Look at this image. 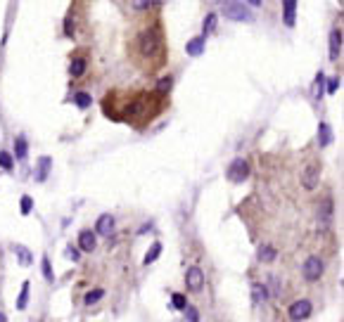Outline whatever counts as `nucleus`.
<instances>
[{
    "label": "nucleus",
    "instance_id": "72a5a7b5",
    "mask_svg": "<svg viewBox=\"0 0 344 322\" xmlns=\"http://www.w3.org/2000/svg\"><path fill=\"white\" fill-rule=\"evenodd\" d=\"M17 254H19V258H21V263H24V266L31 260V256H29V251L24 247H17Z\"/></svg>",
    "mask_w": 344,
    "mask_h": 322
},
{
    "label": "nucleus",
    "instance_id": "6ab92c4d",
    "mask_svg": "<svg viewBox=\"0 0 344 322\" xmlns=\"http://www.w3.org/2000/svg\"><path fill=\"white\" fill-rule=\"evenodd\" d=\"M74 104L78 107V109H88L90 104H93V97H90L88 93H76V95H74Z\"/></svg>",
    "mask_w": 344,
    "mask_h": 322
},
{
    "label": "nucleus",
    "instance_id": "2f4dec72",
    "mask_svg": "<svg viewBox=\"0 0 344 322\" xmlns=\"http://www.w3.org/2000/svg\"><path fill=\"white\" fill-rule=\"evenodd\" d=\"M152 3H154V0H131L133 10H147V7H150Z\"/></svg>",
    "mask_w": 344,
    "mask_h": 322
},
{
    "label": "nucleus",
    "instance_id": "c85d7f7f",
    "mask_svg": "<svg viewBox=\"0 0 344 322\" xmlns=\"http://www.w3.org/2000/svg\"><path fill=\"white\" fill-rule=\"evenodd\" d=\"M0 168H5V171L12 168V157H10V152H0Z\"/></svg>",
    "mask_w": 344,
    "mask_h": 322
},
{
    "label": "nucleus",
    "instance_id": "39448f33",
    "mask_svg": "<svg viewBox=\"0 0 344 322\" xmlns=\"http://www.w3.org/2000/svg\"><path fill=\"white\" fill-rule=\"evenodd\" d=\"M228 180L230 183H245V180L249 178V164L245 161V159H235L233 164L228 166Z\"/></svg>",
    "mask_w": 344,
    "mask_h": 322
},
{
    "label": "nucleus",
    "instance_id": "c9c22d12",
    "mask_svg": "<svg viewBox=\"0 0 344 322\" xmlns=\"http://www.w3.org/2000/svg\"><path fill=\"white\" fill-rule=\"evenodd\" d=\"M67 256H69V258H74V260H78V249H74V247H71V249L67 251Z\"/></svg>",
    "mask_w": 344,
    "mask_h": 322
},
{
    "label": "nucleus",
    "instance_id": "412c9836",
    "mask_svg": "<svg viewBox=\"0 0 344 322\" xmlns=\"http://www.w3.org/2000/svg\"><path fill=\"white\" fill-rule=\"evenodd\" d=\"M29 287H31L29 282H24V284H21L19 299H17V308H19V310H24V308H27V301H29Z\"/></svg>",
    "mask_w": 344,
    "mask_h": 322
},
{
    "label": "nucleus",
    "instance_id": "a211bd4d",
    "mask_svg": "<svg viewBox=\"0 0 344 322\" xmlns=\"http://www.w3.org/2000/svg\"><path fill=\"white\" fill-rule=\"evenodd\" d=\"M159 254H162V244H159V242H154V244L150 247V251L145 254L143 263H145V266H150V263H154V260L159 258Z\"/></svg>",
    "mask_w": 344,
    "mask_h": 322
},
{
    "label": "nucleus",
    "instance_id": "e433bc0d",
    "mask_svg": "<svg viewBox=\"0 0 344 322\" xmlns=\"http://www.w3.org/2000/svg\"><path fill=\"white\" fill-rule=\"evenodd\" d=\"M245 3H249L252 7H259V5H261V0H245Z\"/></svg>",
    "mask_w": 344,
    "mask_h": 322
},
{
    "label": "nucleus",
    "instance_id": "f3484780",
    "mask_svg": "<svg viewBox=\"0 0 344 322\" xmlns=\"http://www.w3.org/2000/svg\"><path fill=\"white\" fill-rule=\"evenodd\" d=\"M171 85H173V76L169 74V76H162V78H159L157 81V93L159 95H169V90H171Z\"/></svg>",
    "mask_w": 344,
    "mask_h": 322
},
{
    "label": "nucleus",
    "instance_id": "ddd939ff",
    "mask_svg": "<svg viewBox=\"0 0 344 322\" xmlns=\"http://www.w3.org/2000/svg\"><path fill=\"white\" fill-rule=\"evenodd\" d=\"M86 67H88L86 57H74L71 64H69V74H71V78H81V76L86 74Z\"/></svg>",
    "mask_w": 344,
    "mask_h": 322
},
{
    "label": "nucleus",
    "instance_id": "7ed1b4c3",
    "mask_svg": "<svg viewBox=\"0 0 344 322\" xmlns=\"http://www.w3.org/2000/svg\"><path fill=\"white\" fill-rule=\"evenodd\" d=\"M223 14H226V19H230V21H252L254 19L252 10L245 7V3H235V0H230V3L223 7Z\"/></svg>",
    "mask_w": 344,
    "mask_h": 322
},
{
    "label": "nucleus",
    "instance_id": "4468645a",
    "mask_svg": "<svg viewBox=\"0 0 344 322\" xmlns=\"http://www.w3.org/2000/svg\"><path fill=\"white\" fill-rule=\"evenodd\" d=\"M204 43H206L204 36H197V38H193V41H188L186 52H188V55H193V57L202 55V52H204Z\"/></svg>",
    "mask_w": 344,
    "mask_h": 322
},
{
    "label": "nucleus",
    "instance_id": "473e14b6",
    "mask_svg": "<svg viewBox=\"0 0 344 322\" xmlns=\"http://www.w3.org/2000/svg\"><path fill=\"white\" fill-rule=\"evenodd\" d=\"M323 81H325V76L318 74V76H316V97L323 95Z\"/></svg>",
    "mask_w": 344,
    "mask_h": 322
},
{
    "label": "nucleus",
    "instance_id": "9d476101",
    "mask_svg": "<svg viewBox=\"0 0 344 322\" xmlns=\"http://www.w3.org/2000/svg\"><path fill=\"white\" fill-rule=\"evenodd\" d=\"M339 50H342V28H332L330 34V60H339Z\"/></svg>",
    "mask_w": 344,
    "mask_h": 322
},
{
    "label": "nucleus",
    "instance_id": "20e7f679",
    "mask_svg": "<svg viewBox=\"0 0 344 322\" xmlns=\"http://www.w3.org/2000/svg\"><path fill=\"white\" fill-rule=\"evenodd\" d=\"M302 275L306 282H318L323 277V260L318 258V256H309L302 266Z\"/></svg>",
    "mask_w": 344,
    "mask_h": 322
},
{
    "label": "nucleus",
    "instance_id": "f257e3e1",
    "mask_svg": "<svg viewBox=\"0 0 344 322\" xmlns=\"http://www.w3.org/2000/svg\"><path fill=\"white\" fill-rule=\"evenodd\" d=\"M162 109H164V95H159L157 90L154 93H133V95H128L124 107L112 114V119H117V121L124 119V121L140 128V126L150 124Z\"/></svg>",
    "mask_w": 344,
    "mask_h": 322
},
{
    "label": "nucleus",
    "instance_id": "4c0bfd02",
    "mask_svg": "<svg viewBox=\"0 0 344 322\" xmlns=\"http://www.w3.org/2000/svg\"><path fill=\"white\" fill-rule=\"evenodd\" d=\"M0 322H7V317H5V313H0Z\"/></svg>",
    "mask_w": 344,
    "mask_h": 322
},
{
    "label": "nucleus",
    "instance_id": "5701e85b",
    "mask_svg": "<svg viewBox=\"0 0 344 322\" xmlns=\"http://www.w3.org/2000/svg\"><path fill=\"white\" fill-rule=\"evenodd\" d=\"M102 296H104L102 289H93V291H88V294H86V299H83V301H86V306H93V303H97Z\"/></svg>",
    "mask_w": 344,
    "mask_h": 322
},
{
    "label": "nucleus",
    "instance_id": "a878e982",
    "mask_svg": "<svg viewBox=\"0 0 344 322\" xmlns=\"http://www.w3.org/2000/svg\"><path fill=\"white\" fill-rule=\"evenodd\" d=\"M43 275H45V280L48 282H55V275H52V268H50L48 256H43Z\"/></svg>",
    "mask_w": 344,
    "mask_h": 322
},
{
    "label": "nucleus",
    "instance_id": "6e6552de",
    "mask_svg": "<svg viewBox=\"0 0 344 322\" xmlns=\"http://www.w3.org/2000/svg\"><path fill=\"white\" fill-rule=\"evenodd\" d=\"M318 180H321V166H318V164L306 166V168H304V173H302V185L306 187V190H316Z\"/></svg>",
    "mask_w": 344,
    "mask_h": 322
},
{
    "label": "nucleus",
    "instance_id": "393cba45",
    "mask_svg": "<svg viewBox=\"0 0 344 322\" xmlns=\"http://www.w3.org/2000/svg\"><path fill=\"white\" fill-rule=\"evenodd\" d=\"M171 303H173V308H176V310H186V306H188V301H186V296H183V294H173L171 296Z\"/></svg>",
    "mask_w": 344,
    "mask_h": 322
},
{
    "label": "nucleus",
    "instance_id": "1a4fd4ad",
    "mask_svg": "<svg viewBox=\"0 0 344 322\" xmlns=\"http://www.w3.org/2000/svg\"><path fill=\"white\" fill-rule=\"evenodd\" d=\"M282 21L285 26H295L297 21V0H282Z\"/></svg>",
    "mask_w": 344,
    "mask_h": 322
},
{
    "label": "nucleus",
    "instance_id": "f8f14e48",
    "mask_svg": "<svg viewBox=\"0 0 344 322\" xmlns=\"http://www.w3.org/2000/svg\"><path fill=\"white\" fill-rule=\"evenodd\" d=\"M95 230L100 235H104V237L112 235V230H114V218H112L110 213H102V216L97 218V223H95Z\"/></svg>",
    "mask_w": 344,
    "mask_h": 322
},
{
    "label": "nucleus",
    "instance_id": "bb28decb",
    "mask_svg": "<svg viewBox=\"0 0 344 322\" xmlns=\"http://www.w3.org/2000/svg\"><path fill=\"white\" fill-rule=\"evenodd\" d=\"M74 34H76L74 17H67V19H64V36H67V38H74Z\"/></svg>",
    "mask_w": 344,
    "mask_h": 322
},
{
    "label": "nucleus",
    "instance_id": "b1692460",
    "mask_svg": "<svg viewBox=\"0 0 344 322\" xmlns=\"http://www.w3.org/2000/svg\"><path fill=\"white\" fill-rule=\"evenodd\" d=\"M252 291H254V303H261L266 299V294H269L263 284H252Z\"/></svg>",
    "mask_w": 344,
    "mask_h": 322
},
{
    "label": "nucleus",
    "instance_id": "423d86ee",
    "mask_svg": "<svg viewBox=\"0 0 344 322\" xmlns=\"http://www.w3.org/2000/svg\"><path fill=\"white\" fill-rule=\"evenodd\" d=\"M311 310H313V306H311L309 299H299V301H295L289 306V317L295 322H302L311 315Z\"/></svg>",
    "mask_w": 344,
    "mask_h": 322
},
{
    "label": "nucleus",
    "instance_id": "2eb2a0df",
    "mask_svg": "<svg viewBox=\"0 0 344 322\" xmlns=\"http://www.w3.org/2000/svg\"><path fill=\"white\" fill-rule=\"evenodd\" d=\"M275 256H278V251L271 244H261L259 251H256V258L261 260V263H271V260H275Z\"/></svg>",
    "mask_w": 344,
    "mask_h": 322
},
{
    "label": "nucleus",
    "instance_id": "f704fd0d",
    "mask_svg": "<svg viewBox=\"0 0 344 322\" xmlns=\"http://www.w3.org/2000/svg\"><path fill=\"white\" fill-rule=\"evenodd\" d=\"M337 88H339V78H330V83H328V93H337Z\"/></svg>",
    "mask_w": 344,
    "mask_h": 322
},
{
    "label": "nucleus",
    "instance_id": "f03ea898",
    "mask_svg": "<svg viewBox=\"0 0 344 322\" xmlns=\"http://www.w3.org/2000/svg\"><path fill=\"white\" fill-rule=\"evenodd\" d=\"M138 55L150 62V67H147L150 71L164 64V38H162L159 26L145 28L143 34L138 36Z\"/></svg>",
    "mask_w": 344,
    "mask_h": 322
},
{
    "label": "nucleus",
    "instance_id": "0eeeda50",
    "mask_svg": "<svg viewBox=\"0 0 344 322\" xmlns=\"http://www.w3.org/2000/svg\"><path fill=\"white\" fill-rule=\"evenodd\" d=\"M186 284H188L190 291H202V287H204V273H202V268H197V266L188 268Z\"/></svg>",
    "mask_w": 344,
    "mask_h": 322
},
{
    "label": "nucleus",
    "instance_id": "7c9ffc66",
    "mask_svg": "<svg viewBox=\"0 0 344 322\" xmlns=\"http://www.w3.org/2000/svg\"><path fill=\"white\" fill-rule=\"evenodd\" d=\"M186 320H188V322H197V320H200V315H197V310H195L193 306H190V303L186 306Z\"/></svg>",
    "mask_w": 344,
    "mask_h": 322
},
{
    "label": "nucleus",
    "instance_id": "4be33fe9",
    "mask_svg": "<svg viewBox=\"0 0 344 322\" xmlns=\"http://www.w3.org/2000/svg\"><path fill=\"white\" fill-rule=\"evenodd\" d=\"M214 26H216V14H206V19H204V26H202V36H204V38H206V36H209V34H211V31H214Z\"/></svg>",
    "mask_w": 344,
    "mask_h": 322
},
{
    "label": "nucleus",
    "instance_id": "9b49d317",
    "mask_svg": "<svg viewBox=\"0 0 344 322\" xmlns=\"http://www.w3.org/2000/svg\"><path fill=\"white\" fill-rule=\"evenodd\" d=\"M97 247V240H95V235L90 232V230H83L81 235H78V249L81 251H93V249Z\"/></svg>",
    "mask_w": 344,
    "mask_h": 322
},
{
    "label": "nucleus",
    "instance_id": "cd10ccee",
    "mask_svg": "<svg viewBox=\"0 0 344 322\" xmlns=\"http://www.w3.org/2000/svg\"><path fill=\"white\" fill-rule=\"evenodd\" d=\"M48 171H50V159L48 157H43L41 159V171H38V180H45V175H48Z\"/></svg>",
    "mask_w": 344,
    "mask_h": 322
},
{
    "label": "nucleus",
    "instance_id": "aec40b11",
    "mask_svg": "<svg viewBox=\"0 0 344 322\" xmlns=\"http://www.w3.org/2000/svg\"><path fill=\"white\" fill-rule=\"evenodd\" d=\"M27 150H29L27 140L19 135L17 140H14V154H17V159H27Z\"/></svg>",
    "mask_w": 344,
    "mask_h": 322
},
{
    "label": "nucleus",
    "instance_id": "c756f323",
    "mask_svg": "<svg viewBox=\"0 0 344 322\" xmlns=\"http://www.w3.org/2000/svg\"><path fill=\"white\" fill-rule=\"evenodd\" d=\"M34 209V199L31 197H21V216H29Z\"/></svg>",
    "mask_w": 344,
    "mask_h": 322
},
{
    "label": "nucleus",
    "instance_id": "dca6fc26",
    "mask_svg": "<svg viewBox=\"0 0 344 322\" xmlns=\"http://www.w3.org/2000/svg\"><path fill=\"white\" fill-rule=\"evenodd\" d=\"M330 140H332V128L328 124H321L318 126V144H321V147H328Z\"/></svg>",
    "mask_w": 344,
    "mask_h": 322
}]
</instances>
